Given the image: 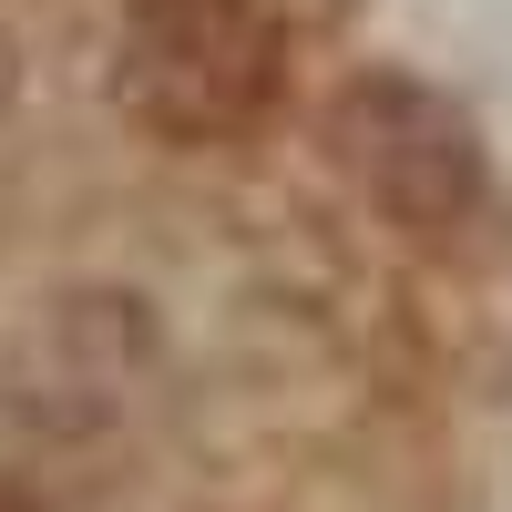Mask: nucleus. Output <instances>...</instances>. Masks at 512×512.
Segmentation results:
<instances>
[{
	"label": "nucleus",
	"instance_id": "7ed1b4c3",
	"mask_svg": "<svg viewBox=\"0 0 512 512\" xmlns=\"http://www.w3.org/2000/svg\"><path fill=\"white\" fill-rule=\"evenodd\" d=\"M328 154L349 164V185L410 236H441L482 205V144L431 82L410 72H359L328 103Z\"/></svg>",
	"mask_w": 512,
	"mask_h": 512
},
{
	"label": "nucleus",
	"instance_id": "f257e3e1",
	"mask_svg": "<svg viewBox=\"0 0 512 512\" xmlns=\"http://www.w3.org/2000/svg\"><path fill=\"white\" fill-rule=\"evenodd\" d=\"M287 82V11L277 0H134L113 52L123 113L164 144H226Z\"/></svg>",
	"mask_w": 512,
	"mask_h": 512
},
{
	"label": "nucleus",
	"instance_id": "f03ea898",
	"mask_svg": "<svg viewBox=\"0 0 512 512\" xmlns=\"http://www.w3.org/2000/svg\"><path fill=\"white\" fill-rule=\"evenodd\" d=\"M154 379V318L123 287H62L0 338V410L31 441H103Z\"/></svg>",
	"mask_w": 512,
	"mask_h": 512
}]
</instances>
